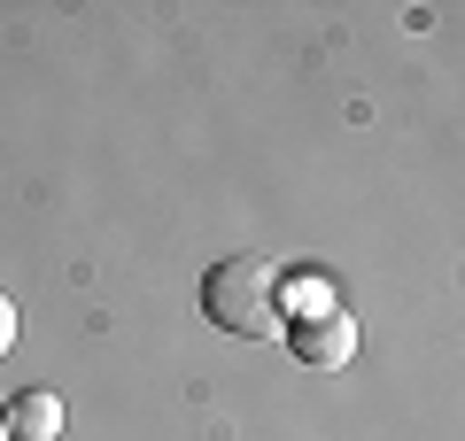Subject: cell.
I'll return each mask as SVG.
<instances>
[{
	"instance_id": "1",
	"label": "cell",
	"mask_w": 465,
	"mask_h": 441,
	"mask_svg": "<svg viewBox=\"0 0 465 441\" xmlns=\"http://www.w3.org/2000/svg\"><path fill=\"white\" fill-rule=\"evenodd\" d=\"M202 318L217 333H241V341H264L280 333V271L264 256H225L202 271Z\"/></svg>"
},
{
	"instance_id": "3",
	"label": "cell",
	"mask_w": 465,
	"mask_h": 441,
	"mask_svg": "<svg viewBox=\"0 0 465 441\" xmlns=\"http://www.w3.org/2000/svg\"><path fill=\"white\" fill-rule=\"evenodd\" d=\"M0 426H8V441H54L63 434V403L47 387H32V395H16V403L0 410Z\"/></svg>"
},
{
	"instance_id": "5",
	"label": "cell",
	"mask_w": 465,
	"mask_h": 441,
	"mask_svg": "<svg viewBox=\"0 0 465 441\" xmlns=\"http://www.w3.org/2000/svg\"><path fill=\"white\" fill-rule=\"evenodd\" d=\"M0 441H8V426H0Z\"/></svg>"
},
{
	"instance_id": "4",
	"label": "cell",
	"mask_w": 465,
	"mask_h": 441,
	"mask_svg": "<svg viewBox=\"0 0 465 441\" xmlns=\"http://www.w3.org/2000/svg\"><path fill=\"white\" fill-rule=\"evenodd\" d=\"M8 348H16V302L0 294V357H8Z\"/></svg>"
},
{
	"instance_id": "2",
	"label": "cell",
	"mask_w": 465,
	"mask_h": 441,
	"mask_svg": "<svg viewBox=\"0 0 465 441\" xmlns=\"http://www.w3.org/2000/svg\"><path fill=\"white\" fill-rule=\"evenodd\" d=\"M295 357L318 364V372H341L349 357H357V318L341 310V302H326V310H311L295 326Z\"/></svg>"
}]
</instances>
